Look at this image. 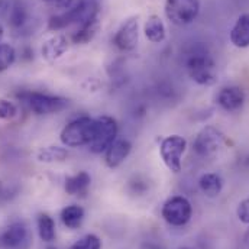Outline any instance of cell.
<instances>
[{
	"label": "cell",
	"instance_id": "cell-1",
	"mask_svg": "<svg viewBox=\"0 0 249 249\" xmlns=\"http://www.w3.org/2000/svg\"><path fill=\"white\" fill-rule=\"evenodd\" d=\"M184 67L188 77L198 86L210 87L217 83V67L210 50L201 44H193L184 54Z\"/></svg>",
	"mask_w": 249,
	"mask_h": 249
},
{
	"label": "cell",
	"instance_id": "cell-2",
	"mask_svg": "<svg viewBox=\"0 0 249 249\" xmlns=\"http://www.w3.org/2000/svg\"><path fill=\"white\" fill-rule=\"evenodd\" d=\"M99 13H100V6L96 0H80L74 3L68 10H64L55 16H51L48 20V29L60 32L71 25L81 26L99 18Z\"/></svg>",
	"mask_w": 249,
	"mask_h": 249
},
{
	"label": "cell",
	"instance_id": "cell-3",
	"mask_svg": "<svg viewBox=\"0 0 249 249\" xmlns=\"http://www.w3.org/2000/svg\"><path fill=\"white\" fill-rule=\"evenodd\" d=\"M16 97L29 112L38 116L57 115L65 110L70 105V100L62 96L41 93V91H31V90H23L18 93Z\"/></svg>",
	"mask_w": 249,
	"mask_h": 249
},
{
	"label": "cell",
	"instance_id": "cell-4",
	"mask_svg": "<svg viewBox=\"0 0 249 249\" xmlns=\"http://www.w3.org/2000/svg\"><path fill=\"white\" fill-rule=\"evenodd\" d=\"M97 122L96 118L78 116L62 127L60 141L65 148H80L89 146L94 139Z\"/></svg>",
	"mask_w": 249,
	"mask_h": 249
},
{
	"label": "cell",
	"instance_id": "cell-5",
	"mask_svg": "<svg viewBox=\"0 0 249 249\" xmlns=\"http://www.w3.org/2000/svg\"><path fill=\"white\" fill-rule=\"evenodd\" d=\"M187 149V141L180 135L165 136L160 143V155L165 167L178 174L183 170V155Z\"/></svg>",
	"mask_w": 249,
	"mask_h": 249
},
{
	"label": "cell",
	"instance_id": "cell-6",
	"mask_svg": "<svg viewBox=\"0 0 249 249\" xmlns=\"http://www.w3.org/2000/svg\"><path fill=\"white\" fill-rule=\"evenodd\" d=\"M96 122H97V127H96L94 139L90 142V145L87 148L90 152L100 155V154H105L106 149L119 136V124H118L115 118H112L109 115L97 116Z\"/></svg>",
	"mask_w": 249,
	"mask_h": 249
},
{
	"label": "cell",
	"instance_id": "cell-7",
	"mask_svg": "<svg viewBox=\"0 0 249 249\" xmlns=\"http://www.w3.org/2000/svg\"><path fill=\"white\" fill-rule=\"evenodd\" d=\"M200 7V0H165L164 13L173 25L187 26L197 19Z\"/></svg>",
	"mask_w": 249,
	"mask_h": 249
},
{
	"label": "cell",
	"instance_id": "cell-8",
	"mask_svg": "<svg viewBox=\"0 0 249 249\" xmlns=\"http://www.w3.org/2000/svg\"><path fill=\"white\" fill-rule=\"evenodd\" d=\"M228 142L225 133L213 124H206L193 142V151L201 158L214 155Z\"/></svg>",
	"mask_w": 249,
	"mask_h": 249
},
{
	"label": "cell",
	"instance_id": "cell-9",
	"mask_svg": "<svg viewBox=\"0 0 249 249\" xmlns=\"http://www.w3.org/2000/svg\"><path fill=\"white\" fill-rule=\"evenodd\" d=\"M161 216L170 226L181 228L191 220L193 206L184 196H173L162 204Z\"/></svg>",
	"mask_w": 249,
	"mask_h": 249
},
{
	"label": "cell",
	"instance_id": "cell-10",
	"mask_svg": "<svg viewBox=\"0 0 249 249\" xmlns=\"http://www.w3.org/2000/svg\"><path fill=\"white\" fill-rule=\"evenodd\" d=\"M32 233L22 220H15L0 231V249H29Z\"/></svg>",
	"mask_w": 249,
	"mask_h": 249
},
{
	"label": "cell",
	"instance_id": "cell-11",
	"mask_svg": "<svg viewBox=\"0 0 249 249\" xmlns=\"http://www.w3.org/2000/svg\"><path fill=\"white\" fill-rule=\"evenodd\" d=\"M139 42V16H130L124 19L118 28L113 44L122 53H130L138 47Z\"/></svg>",
	"mask_w": 249,
	"mask_h": 249
},
{
	"label": "cell",
	"instance_id": "cell-12",
	"mask_svg": "<svg viewBox=\"0 0 249 249\" xmlns=\"http://www.w3.org/2000/svg\"><path fill=\"white\" fill-rule=\"evenodd\" d=\"M247 100V94L242 87L239 86H226L219 90L216 94V103L217 106L228 112V113H236L239 112Z\"/></svg>",
	"mask_w": 249,
	"mask_h": 249
},
{
	"label": "cell",
	"instance_id": "cell-13",
	"mask_svg": "<svg viewBox=\"0 0 249 249\" xmlns=\"http://www.w3.org/2000/svg\"><path fill=\"white\" fill-rule=\"evenodd\" d=\"M132 152V143L127 138H116V141L105 152V164L110 170L119 168Z\"/></svg>",
	"mask_w": 249,
	"mask_h": 249
},
{
	"label": "cell",
	"instance_id": "cell-14",
	"mask_svg": "<svg viewBox=\"0 0 249 249\" xmlns=\"http://www.w3.org/2000/svg\"><path fill=\"white\" fill-rule=\"evenodd\" d=\"M68 48H70V39L64 34H55L42 44L41 54L44 60H47L48 62H55L68 51Z\"/></svg>",
	"mask_w": 249,
	"mask_h": 249
},
{
	"label": "cell",
	"instance_id": "cell-15",
	"mask_svg": "<svg viewBox=\"0 0 249 249\" xmlns=\"http://www.w3.org/2000/svg\"><path fill=\"white\" fill-rule=\"evenodd\" d=\"M143 35L152 44H161L167 38V28L158 15H149L143 23Z\"/></svg>",
	"mask_w": 249,
	"mask_h": 249
},
{
	"label": "cell",
	"instance_id": "cell-16",
	"mask_svg": "<svg viewBox=\"0 0 249 249\" xmlns=\"http://www.w3.org/2000/svg\"><path fill=\"white\" fill-rule=\"evenodd\" d=\"M229 38L233 47L241 50L249 48V13H242L236 19L235 25L231 29Z\"/></svg>",
	"mask_w": 249,
	"mask_h": 249
},
{
	"label": "cell",
	"instance_id": "cell-17",
	"mask_svg": "<svg viewBox=\"0 0 249 249\" xmlns=\"http://www.w3.org/2000/svg\"><path fill=\"white\" fill-rule=\"evenodd\" d=\"M91 186V176L87 171H78L65 178L64 190L70 196H84Z\"/></svg>",
	"mask_w": 249,
	"mask_h": 249
},
{
	"label": "cell",
	"instance_id": "cell-18",
	"mask_svg": "<svg viewBox=\"0 0 249 249\" xmlns=\"http://www.w3.org/2000/svg\"><path fill=\"white\" fill-rule=\"evenodd\" d=\"M99 29H100V18H96L81 26H77V29L71 34L70 39L75 45H86L97 35Z\"/></svg>",
	"mask_w": 249,
	"mask_h": 249
},
{
	"label": "cell",
	"instance_id": "cell-19",
	"mask_svg": "<svg viewBox=\"0 0 249 249\" xmlns=\"http://www.w3.org/2000/svg\"><path fill=\"white\" fill-rule=\"evenodd\" d=\"M60 217H61L62 225L67 229L75 231V229H78L83 225L84 217H86V212L78 204H70V206H65L62 209Z\"/></svg>",
	"mask_w": 249,
	"mask_h": 249
},
{
	"label": "cell",
	"instance_id": "cell-20",
	"mask_svg": "<svg viewBox=\"0 0 249 249\" xmlns=\"http://www.w3.org/2000/svg\"><path fill=\"white\" fill-rule=\"evenodd\" d=\"M198 188L206 197L214 198L223 190V180L217 173H206L198 180Z\"/></svg>",
	"mask_w": 249,
	"mask_h": 249
},
{
	"label": "cell",
	"instance_id": "cell-21",
	"mask_svg": "<svg viewBox=\"0 0 249 249\" xmlns=\"http://www.w3.org/2000/svg\"><path fill=\"white\" fill-rule=\"evenodd\" d=\"M36 229L38 235L42 242L51 244L55 241L57 236V229H55V222L48 213H39L36 217Z\"/></svg>",
	"mask_w": 249,
	"mask_h": 249
},
{
	"label": "cell",
	"instance_id": "cell-22",
	"mask_svg": "<svg viewBox=\"0 0 249 249\" xmlns=\"http://www.w3.org/2000/svg\"><path fill=\"white\" fill-rule=\"evenodd\" d=\"M36 158L39 162L45 164H54V162H64L68 158V149L65 146H44L38 151Z\"/></svg>",
	"mask_w": 249,
	"mask_h": 249
},
{
	"label": "cell",
	"instance_id": "cell-23",
	"mask_svg": "<svg viewBox=\"0 0 249 249\" xmlns=\"http://www.w3.org/2000/svg\"><path fill=\"white\" fill-rule=\"evenodd\" d=\"M28 18H29V13H28V10H26L25 6H22L19 3L10 6V10H9V23L13 28L23 26L28 22Z\"/></svg>",
	"mask_w": 249,
	"mask_h": 249
},
{
	"label": "cell",
	"instance_id": "cell-24",
	"mask_svg": "<svg viewBox=\"0 0 249 249\" xmlns=\"http://www.w3.org/2000/svg\"><path fill=\"white\" fill-rule=\"evenodd\" d=\"M16 61V50L10 44L0 42V72L9 70Z\"/></svg>",
	"mask_w": 249,
	"mask_h": 249
},
{
	"label": "cell",
	"instance_id": "cell-25",
	"mask_svg": "<svg viewBox=\"0 0 249 249\" xmlns=\"http://www.w3.org/2000/svg\"><path fill=\"white\" fill-rule=\"evenodd\" d=\"M102 239L94 233H87L77 239L68 249H102Z\"/></svg>",
	"mask_w": 249,
	"mask_h": 249
},
{
	"label": "cell",
	"instance_id": "cell-26",
	"mask_svg": "<svg viewBox=\"0 0 249 249\" xmlns=\"http://www.w3.org/2000/svg\"><path fill=\"white\" fill-rule=\"evenodd\" d=\"M19 109L16 103L7 100V99H0V121H12L18 116Z\"/></svg>",
	"mask_w": 249,
	"mask_h": 249
},
{
	"label": "cell",
	"instance_id": "cell-27",
	"mask_svg": "<svg viewBox=\"0 0 249 249\" xmlns=\"http://www.w3.org/2000/svg\"><path fill=\"white\" fill-rule=\"evenodd\" d=\"M236 216L238 219L245 223V225H249V197L242 200L239 204H238V209H236Z\"/></svg>",
	"mask_w": 249,
	"mask_h": 249
},
{
	"label": "cell",
	"instance_id": "cell-28",
	"mask_svg": "<svg viewBox=\"0 0 249 249\" xmlns=\"http://www.w3.org/2000/svg\"><path fill=\"white\" fill-rule=\"evenodd\" d=\"M74 3H75V0H53L51 6H54L55 9H60L64 12V10H68Z\"/></svg>",
	"mask_w": 249,
	"mask_h": 249
},
{
	"label": "cell",
	"instance_id": "cell-29",
	"mask_svg": "<svg viewBox=\"0 0 249 249\" xmlns=\"http://www.w3.org/2000/svg\"><path fill=\"white\" fill-rule=\"evenodd\" d=\"M244 241H245V244L249 247V225H248V229L245 231V235H244Z\"/></svg>",
	"mask_w": 249,
	"mask_h": 249
},
{
	"label": "cell",
	"instance_id": "cell-30",
	"mask_svg": "<svg viewBox=\"0 0 249 249\" xmlns=\"http://www.w3.org/2000/svg\"><path fill=\"white\" fill-rule=\"evenodd\" d=\"M3 35H4V29H3V25L0 23V42H1V38H3Z\"/></svg>",
	"mask_w": 249,
	"mask_h": 249
},
{
	"label": "cell",
	"instance_id": "cell-31",
	"mask_svg": "<svg viewBox=\"0 0 249 249\" xmlns=\"http://www.w3.org/2000/svg\"><path fill=\"white\" fill-rule=\"evenodd\" d=\"M1 193H3V184H1V181H0V196H1Z\"/></svg>",
	"mask_w": 249,
	"mask_h": 249
},
{
	"label": "cell",
	"instance_id": "cell-32",
	"mask_svg": "<svg viewBox=\"0 0 249 249\" xmlns=\"http://www.w3.org/2000/svg\"><path fill=\"white\" fill-rule=\"evenodd\" d=\"M41 1H45V3H50V4H51V1H53V0H41Z\"/></svg>",
	"mask_w": 249,
	"mask_h": 249
},
{
	"label": "cell",
	"instance_id": "cell-33",
	"mask_svg": "<svg viewBox=\"0 0 249 249\" xmlns=\"http://www.w3.org/2000/svg\"><path fill=\"white\" fill-rule=\"evenodd\" d=\"M178 249H190V248H186V247H183V248H178Z\"/></svg>",
	"mask_w": 249,
	"mask_h": 249
}]
</instances>
